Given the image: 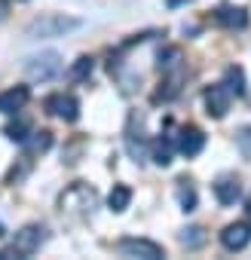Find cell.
<instances>
[{"instance_id":"52a82bcc","label":"cell","mask_w":251,"mask_h":260,"mask_svg":"<svg viewBox=\"0 0 251 260\" xmlns=\"http://www.w3.org/2000/svg\"><path fill=\"white\" fill-rule=\"evenodd\" d=\"M230 104H233V92H230L224 83H217V86H208V89H205V113H208V116H214V119L227 116Z\"/></svg>"},{"instance_id":"8fae6325","label":"cell","mask_w":251,"mask_h":260,"mask_svg":"<svg viewBox=\"0 0 251 260\" xmlns=\"http://www.w3.org/2000/svg\"><path fill=\"white\" fill-rule=\"evenodd\" d=\"M181 83H184V68H178V71H169V74H166V80L160 83V89L153 92V104L178 98V92H181Z\"/></svg>"},{"instance_id":"44dd1931","label":"cell","mask_w":251,"mask_h":260,"mask_svg":"<svg viewBox=\"0 0 251 260\" xmlns=\"http://www.w3.org/2000/svg\"><path fill=\"white\" fill-rule=\"evenodd\" d=\"M181 245L184 248H202L205 245V230L202 226H187V230H181Z\"/></svg>"},{"instance_id":"ba28073f","label":"cell","mask_w":251,"mask_h":260,"mask_svg":"<svg viewBox=\"0 0 251 260\" xmlns=\"http://www.w3.org/2000/svg\"><path fill=\"white\" fill-rule=\"evenodd\" d=\"M251 242V226L248 223H230V226H224V233H221V245L227 248V251H242L245 245Z\"/></svg>"},{"instance_id":"4fadbf2b","label":"cell","mask_w":251,"mask_h":260,"mask_svg":"<svg viewBox=\"0 0 251 260\" xmlns=\"http://www.w3.org/2000/svg\"><path fill=\"white\" fill-rule=\"evenodd\" d=\"M214 19H217V25H224V28H230V31H242V28L248 25L245 7H221V10L214 13Z\"/></svg>"},{"instance_id":"e0dca14e","label":"cell","mask_w":251,"mask_h":260,"mask_svg":"<svg viewBox=\"0 0 251 260\" xmlns=\"http://www.w3.org/2000/svg\"><path fill=\"white\" fill-rule=\"evenodd\" d=\"M178 202H181V208L184 211H193L196 208V202H199V196H196V187H193V181H187V178H181L178 181Z\"/></svg>"},{"instance_id":"9c48e42d","label":"cell","mask_w":251,"mask_h":260,"mask_svg":"<svg viewBox=\"0 0 251 260\" xmlns=\"http://www.w3.org/2000/svg\"><path fill=\"white\" fill-rule=\"evenodd\" d=\"M202 147H205L202 128H196V125H184L181 132H178V150H181L184 156H196V153H202Z\"/></svg>"},{"instance_id":"7a4b0ae2","label":"cell","mask_w":251,"mask_h":260,"mask_svg":"<svg viewBox=\"0 0 251 260\" xmlns=\"http://www.w3.org/2000/svg\"><path fill=\"white\" fill-rule=\"evenodd\" d=\"M83 22L80 19H74V16H61V13H46V16H40V19H34L31 25H28V37L31 40H49V37H65L68 31H77Z\"/></svg>"},{"instance_id":"3957f363","label":"cell","mask_w":251,"mask_h":260,"mask_svg":"<svg viewBox=\"0 0 251 260\" xmlns=\"http://www.w3.org/2000/svg\"><path fill=\"white\" fill-rule=\"evenodd\" d=\"M43 245H46V226L28 223V226H22V230L16 233V239H13V254H16V257H31V254H37Z\"/></svg>"},{"instance_id":"603a6c76","label":"cell","mask_w":251,"mask_h":260,"mask_svg":"<svg viewBox=\"0 0 251 260\" xmlns=\"http://www.w3.org/2000/svg\"><path fill=\"white\" fill-rule=\"evenodd\" d=\"M125 147H129V153H132V159H135V162H144V159H147V144H144V138H141V135L135 138V135L129 132V135H125Z\"/></svg>"},{"instance_id":"ffe728a7","label":"cell","mask_w":251,"mask_h":260,"mask_svg":"<svg viewBox=\"0 0 251 260\" xmlns=\"http://www.w3.org/2000/svg\"><path fill=\"white\" fill-rule=\"evenodd\" d=\"M4 132H7V138H10V141H25V138L34 132V128H31V119H25V116H22V119L10 122V125L4 128Z\"/></svg>"},{"instance_id":"277c9868","label":"cell","mask_w":251,"mask_h":260,"mask_svg":"<svg viewBox=\"0 0 251 260\" xmlns=\"http://www.w3.org/2000/svg\"><path fill=\"white\" fill-rule=\"evenodd\" d=\"M25 71H28L31 80H40V83L55 80V77L61 74V55H58V52H40V55H31V58L25 61Z\"/></svg>"},{"instance_id":"83f0119b","label":"cell","mask_w":251,"mask_h":260,"mask_svg":"<svg viewBox=\"0 0 251 260\" xmlns=\"http://www.w3.org/2000/svg\"><path fill=\"white\" fill-rule=\"evenodd\" d=\"M0 16H4V0H0Z\"/></svg>"},{"instance_id":"484cf974","label":"cell","mask_w":251,"mask_h":260,"mask_svg":"<svg viewBox=\"0 0 251 260\" xmlns=\"http://www.w3.org/2000/svg\"><path fill=\"white\" fill-rule=\"evenodd\" d=\"M245 214H248V220H251V196H248V202H245Z\"/></svg>"},{"instance_id":"2e32d148","label":"cell","mask_w":251,"mask_h":260,"mask_svg":"<svg viewBox=\"0 0 251 260\" xmlns=\"http://www.w3.org/2000/svg\"><path fill=\"white\" fill-rule=\"evenodd\" d=\"M129 202H132V187L113 184V190H110V196H107L110 211H125V208H129Z\"/></svg>"},{"instance_id":"9a60e30c","label":"cell","mask_w":251,"mask_h":260,"mask_svg":"<svg viewBox=\"0 0 251 260\" xmlns=\"http://www.w3.org/2000/svg\"><path fill=\"white\" fill-rule=\"evenodd\" d=\"M181 61H184L181 46H166V49H160V55H156V68H160L163 74L178 71V68H181Z\"/></svg>"},{"instance_id":"ac0fdd59","label":"cell","mask_w":251,"mask_h":260,"mask_svg":"<svg viewBox=\"0 0 251 260\" xmlns=\"http://www.w3.org/2000/svg\"><path fill=\"white\" fill-rule=\"evenodd\" d=\"M224 86L239 98V95H245V71L242 68H227V74H224Z\"/></svg>"},{"instance_id":"7402d4cb","label":"cell","mask_w":251,"mask_h":260,"mask_svg":"<svg viewBox=\"0 0 251 260\" xmlns=\"http://www.w3.org/2000/svg\"><path fill=\"white\" fill-rule=\"evenodd\" d=\"M153 162L156 166H169L172 162V141L169 138H156L153 141Z\"/></svg>"},{"instance_id":"cb8c5ba5","label":"cell","mask_w":251,"mask_h":260,"mask_svg":"<svg viewBox=\"0 0 251 260\" xmlns=\"http://www.w3.org/2000/svg\"><path fill=\"white\" fill-rule=\"evenodd\" d=\"M236 147H239V153L245 159H251V125H245V128L236 132Z\"/></svg>"},{"instance_id":"8992f818","label":"cell","mask_w":251,"mask_h":260,"mask_svg":"<svg viewBox=\"0 0 251 260\" xmlns=\"http://www.w3.org/2000/svg\"><path fill=\"white\" fill-rule=\"evenodd\" d=\"M43 107H46V113H52V116H58V119H65V122H74V119L80 116V101H77L74 95H68V92L49 95V98L43 101Z\"/></svg>"},{"instance_id":"7c38bea8","label":"cell","mask_w":251,"mask_h":260,"mask_svg":"<svg viewBox=\"0 0 251 260\" xmlns=\"http://www.w3.org/2000/svg\"><path fill=\"white\" fill-rule=\"evenodd\" d=\"M214 196H217L221 205H233V202L242 196V184H239V178H233V175L217 178V181H214Z\"/></svg>"},{"instance_id":"5bb4252c","label":"cell","mask_w":251,"mask_h":260,"mask_svg":"<svg viewBox=\"0 0 251 260\" xmlns=\"http://www.w3.org/2000/svg\"><path fill=\"white\" fill-rule=\"evenodd\" d=\"M22 144H25V159L40 156V153H46V150L52 147V132H46V128H40V132H31Z\"/></svg>"},{"instance_id":"4316f807","label":"cell","mask_w":251,"mask_h":260,"mask_svg":"<svg viewBox=\"0 0 251 260\" xmlns=\"http://www.w3.org/2000/svg\"><path fill=\"white\" fill-rule=\"evenodd\" d=\"M4 236H7V230H4V223H0V239H4Z\"/></svg>"},{"instance_id":"6da1fadb","label":"cell","mask_w":251,"mask_h":260,"mask_svg":"<svg viewBox=\"0 0 251 260\" xmlns=\"http://www.w3.org/2000/svg\"><path fill=\"white\" fill-rule=\"evenodd\" d=\"M98 205V193L89 184H71L61 196H58V211L68 217H89Z\"/></svg>"},{"instance_id":"d6986e66","label":"cell","mask_w":251,"mask_h":260,"mask_svg":"<svg viewBox=\"0 0 251 260\" xmlns=\"http://www.w3.org/2000/svg\"><path fill=\"white\" fill-rule=\"evenodd\" d=\"M92 68H95V61H92L89 55H80V58L71 64V80H74V83L89 80V77H92Z\"/></svg>"},{"instance_id":"5b68a950","label":"cell","mask_w":251,"mask_h":260,"mask_svg":"<svg viewBox=\"0 0 251 260\" xmlns=\"http://www.w3.org/2000/svg\"><path fill=\"white\" fill-rule=\"evenodd\" d=\"M116 251L125 257H141V260H160L163 257V245H156L150 239H119Z\"/></svg>"},{"instance_id":"d4e9b609","label":"cell","mask_w":251,"mask_h":260,"mask_svg":"<svg viewBox=\"0 0 251 260\" xmlns=\"http://www.w3.org/2000/svg\"><path fill=\"white\" fill-rule=\"evenodd\" d=\"M166 4L175 10V7H184V4H193V0H166Z\"/></svg>"},{"instance_id":"30bf717a","label":"cell","mask_w":251,"mask_h":260,"mask_svg":"<svg viewBox=\"0 0 251 260\" xmlns=\"http://www.w3.org/2000/svg\"><path fill=\"white\" fill-rule=\"evenodd\" d=\"M28 98H31L28 86H13V89H7V92H0V113H7V116L19 113V110L28 104Z\"/></svg>"}]
</instances>
